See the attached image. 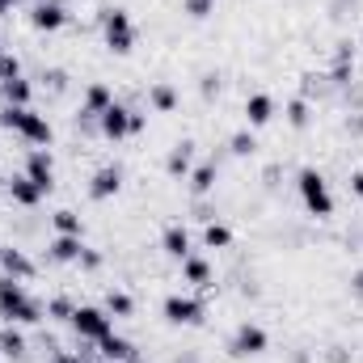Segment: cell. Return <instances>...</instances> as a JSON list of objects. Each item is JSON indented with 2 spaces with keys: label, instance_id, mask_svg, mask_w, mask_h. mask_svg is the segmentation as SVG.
Returning <instances> with one entry per match:
<instances>
[{
  "label": "cell",
  "instance_id": "d6a6232c",
  "mask_svg": "<svg viewBox=\"0 0 363 363\" xmlns=\"http://www.w3.org/2000/svg\"><path fill=\"white\" fill-rule=\"evenodd\" d=\"M43 85L51 93H64L68 89V72H64V68H43Z\"/></svg>",
  "mask_w": 363,
  "mask_h": 363
},
{
  "label": "cell",
  "instance_id": "484cf974",
  "mask_svg": "<svg viewBox=\"0 0 363 363\" xmlns=\"http://www.w3.org/2000/svg\"><path fill=\"white\" fill-rule=\"evenodd\" d=\"M101 308H106L114 321L135 317V300H131V291H123V287H110V291H106V300H101Z\"/></svg>",
  "mask_w": 363,
  "mask_h": 363
},
{
  "label": "cell",
  "instance_id": "5b68a950",
  "mask_svg": "<svg viewBox=\"0 0 363 363\" xmlns=\"http://www.w3.org/2000/svg\"><path fill=\"white\" fill-rule=\"evenodd\" d=\"M72 334L81 338V342H101V338H110L114 334V317L101 308V304H77V313H72Z\"/></svg>",
  "mask_w": 363,
  "mask_h": 363
},
{
  "label": "cell",
  "instance_id": "e575fe53",
  "mask_svg": "<svg viewBox=\"0 0 363 363\" xmlns=\"http://www.w3.org/2000/svg\"><path fill=\"white\" fill-rule=\"evenodd\" d=\"M182 9H186L194 21H203V17H211V13H216V0H182Z\"/></svg>",
  "mask_w": 363,
  "mask_h": 363
},
{
  "label": "cell",
  "instance_id": "d6986e66",
  "mask_svg": "<svg viewBox=\"0 0 363 363\" xmlns=\"http://www.w3.org/2000/svg\"><path fill=\"white\" fill-rule=\"evenodd\" d=\"M148 106H152L157 114H174V110L182 106L178 85H169V81H152V85H148Z\"/></svg>",
  "mask_w": 363,
  "mask_h": 363
},
{
  "label": "cell",
  "instance_id": "44dd1931",
  "mask_svg": "<svg viewBox=\"0 0 363 363\" xmlns=\"http://www.w3.org/2000/svg\"><path fill=\"white\" fill-rule=\"evenodd\" d=\"M81 250H85V241H81V237H51V241H47V258H51V262H60V267L77 262V258H81Z\"/></svg>",
  "mask_w": 363,
  "mask_h": 363
},
{
  "label": "cell",
  "instance_id": "7c38bea8",
  "mask_svg": "<svg viewBox=\"0 0 363 363\" xmlns=\"http://www.w3.org/2000/svg\"><path fill=\"white\" fill-rule=\"evenodd\" d=\"M161 254L165 258H174V262H182V258H190L194 254V237H190V228L186 224H165L161 228Z\"/></svg>",
  "mask_w": 363,
  "mask_h": 363
},
{
  "label": "cell",
  "instance_id": "52a82bcc",
  "mask_svg": "<svg viewBox=\"0 0 363 363\" xmlns=\"http://www.w3.org/2000/svg\"><path fill=\"white\" fill-rule=\"evenodd\" d=\"M267 347H271V334H267L258 321H241V325L233 330V338H228V355H233V359H258Z\"/></svg>",
  "mask_w": 363,
  "mask_h": 363
},
{
  "label": "cell",
  "instance_id": "4dcf8cb0",
  "mask_svg": "<svg viewBox=\"0 0 363 363\" xmlns=\"http://www.w3.org/2000/svg\"><path fill=\"white\" fill-rule=\"evenodd\" d=\"M72 313H77L72 296H51V300H47V317H51V321H64V325H68Z\"/></svg>",
  "mask_w": 363,
  "mask_h": 363
},
{
  "label": "cell",
  "instance_id": "e0dca14e",
  "mask_svg": "<svg viewBox=\"0 0 363 363\" xmlns=\"http://www.w3.org/2000/svg\"><path fill=\"white\" fill-rule=\"evenodd\" d=\"M190 169H194V140H178L169 152H165V174L174 182H186L190 178Z\"/></svg>",
  "mask_w": 363,
  "mask_h": 363
},
{
  "label": "cell",
  "instance_id": "ee69618b",
  "mask_svg": "<svg viewBox=\"0 0 363 363\" xmlns=\"http://www.w3.org/2000/svg\"><path fill=\"white\" fill-rule=\"evenodd\" d=\"M0 51H4V47H0Z\"/></svg>",
  "mask_w": 363,
  "mask_h": 363
},
{
  "label": "cell",
  "instance_id": "3957f363",
  "mask_svg": "<svg viewBox=\"0 0 363 363\" xmlns=\"http://www.w3.org/2000/svg\"><path fill=\"white\" fill-rule=\"evenodd\" d=\"M296 194H300V203H304V211H308L313 220H330V216H334V194H330V182H325L321 169L304 165V169L296 174Z\"/></svg>",
  "mask_w": 363,
  "mask_h": 363
},
{
  "label": "cell",
  "instance_id": "5bb4252c",
  "mask_svg": "<svg viewBox=\"0 0 363 363\" xmlns=\"http://www.w3.org/2000/svg\"><path fill=\"white\" fill-rule=\"evenodd\" d=\"M4 194H9V203H13V207H26V211H34V207L47 199V194L26 178V174H9V178H4Z\"/></svg>",
  "mask_w": 363,
  "mask_h": 363
},
{
  "label": "cell",
  "instance_id": "6da1fadb",
  "mask_svg": "<svg viewBox=\"0 0 363 363\" xmlns=\"http://www.w3.org/2000/svg\"><path fill=\"white\" fill-rule=\"evenodd\" d=\"M0 131L21 135L30 148H51V140H55L51 118L34 106H0Z\"/></svg>",
  "mask_w": 363,
  "mask_h": 363
},
{
  "label": "cell",
  "instance_id": "7bdbcfd3",
  "mask_svg": "<svg viewBox=\"0 0 363 363\" xmlns=\"http://www.w3.org/2000/svg\"><path fill=\"white\" fill-rule=\"evenodd\" d=\"M101 363H110V359H101Z\"/></svg>",
  "mask_w": 363,
  "mask_h": 363
},
{
  "label": "cell",
  "instance_id": "7a4b0ae2",
  "mask_svg": "<svg viewBox=\"0 0 363 363\" xmlns=\"http://www.w3.org/2000/svg\"><path fill=\"white\" fill-rule=\"evenodd\" d=\"M43 317H47V304L34 300L21 279L0 274V321H9V325H38Z\"/></svg>",
  "mask_w": 363,
  "mask_h": 363
},
{
  "label": "cell",
  "instance_id": "f35d334b",
  "mask_svg": "<svg viewBox=\"0 0 363 363\" xmlns=\"http://www.w3.org/2000/svg\"><path fill=\"white\" fill-rule=\"evenodd\" d=\"M351 291H355V296L363 300V267H359L355 274H351Z\"/></svg>",
  "mask_w": 363,
  "mask_h": 363
},
{
  "label": "cell",
  "instance_id": "ba28073f",
  "mask_svg": "<svg viewBox=\"0 0 363 363\" xmlns=\"http://www.w3.org/2000/svg\"><path fill=\"white\" fill-rule=\"evenodd\" d=\"M118 97H114V89L106 85V81H89L85 85V93H81V110H77V123H89L93 131H97V118L114 106Z\"/></svg>",
  "mask_w": 363,
  "mask_h": 363
},
{
  "label": "cell",
  "instance_id": "1f68e13d",
  "mask_svg": "<svg viewBox=\"0 0 363 363\" xmlns=\"http://www.w3.org/2000/svg\"><path fill=\"white\" fill-rule=\"evenodd\" d=\"M21 77V55L17 51H0V81H13Z\"/></svg>",
  "mask_w": 363,
  "mask_h": 363
},
{
  "label": "cell",
  "instance_id": "836d02e7",
  "mask_svg": "<svg viewBox=\"0 0 363 363\" xmlns=\"http://www.w3.org/2000/svg\"><path fill=\"white\" fill-rule=\"evenodd\" d=\"M101 262H106V254H101V250H93V245H85V250H81V258H77V267H81V271H101Z\"/></svg>",
  "mask_w": 363,
  "mask_h": 363
},
{
  "label": "cell",
  "instance_id": "74e56055",
  "mask_svg": "<svg viewBox=\"0 0 363 363\" xmlns=\"http://www.w3.org/2000/svg\"><path fill=\"white\" fill-rule=\"evenodd\" d=\"M347 190H351L355 199H363V169H351V178H347Z\"/></svg>",
  "mask_w": 363,
  "mask_h": 363
},
{
  "label": "cell",
  "instance_id": "d4e9b609",
  "mask_svg": "<svg viewBox=\"0 0 363 363\" xmlns=\"http://www.w3.org/2000/svg\"><path fill=\"white\" fill-rule=\"evenodd\" d=\"M51 228H55V237H85V216L72 207H60L51 216Z\"/></svg>",
  "mask_w": 363,
  "mask_h": 363
},
{
  "label": "cell",
  "instance_id": "f546056e",
  "mask_svg": "<svg viewBox=\"0 0 363 363\" xmlns=\"http://www.w3.org/2000/svg\"><path fill=\"white\" fill-rule=\"evenodd\" d=\"M228 152H233L237 161L254 157V152H258V135H254L250 127H245V131H233V135H228Z\"/></svg>",
  "mask_w": 363,
  "mask_h": 363
},
{
  "label": "cell",
  "instance_id": "4316f807",
  "mask_svg": "<svg viewBox=\"0 0 363 363\" xmlns=\"http://www.w3.org/2000/svg\"><path fill=\"white\" fill-rule=\"evenodd\" d=\"M93 355H97V347L77 338V347H72V351H68V347H51L47 363H93Z\"/></svg>",
  "mask_w": 363,
  "mask_h": 363
},
{
  "label": "cell",
  "instance_id": "ab89813d",
  "mask_svg": "<svg viewBox=\"0 0 363 363\" xmlns=\"http://www.w3.org/2000/svg\"><path fill=\"white\" fill-rule=\"evenodd\" d=\"M287 363H313V355H308V351H291V355H287Z\"/></svg>",
  "mask_w": 363,
  "mask_h": 363
},
{
  "label": "cell",
  "instance_id": "60d3db41",
  "mask_svg": "<svg viewBox=\"0 0 363 363\" xmlns=\"http://www.w3.org/2000/svg\"><path fill=\"white\" fill-rule=\"evenodd\" d=\"M17 4H21V0H0V17H9V13H13Z\"/></svg>",
  "mask_w": 363,
  "mask_h": 363
},
{
  "label": "cell",
  "instance_id": "7402d4cb",
  "mask_svg": "<svg viewBox=\"0 0 363 363\" xmlns=\"http://www.w3.org/2000/svg\"><path fill=\"white\" fill-rule=\"evenodd\" d=\"M26 351H30V338L21 334V325H0V355L4 359H26Z\"/></svg>",
  "mask_w": 363,
  "mask_h": 363
},
{
  "label": "cell",
  "instance_id": "8fae6325",
  "mask_svg": "<svg viewBox=\"0 0 363 363\" xmlns=\"http://www.w3.org/2000/svg\"><path fill=\"white\" fill-rule=\"evenodd\" d=\"M97 135L101 140H110V144H123V140H131V106H123V101H114L101 118H97Z\"/></svg>",
  "mask_w": 363,
  "mask_h": 363
},
{
  "label": "cell",
  "instance_id": "4fadbf2b",
  "mask_svg": "<svg viewBox=\"0 0 363 363\" xmlns=\"http://www.w3.org/2000/svg\"><path fill=\"white\" fill-rule=\"evenodd\" d=\"M182 283H190L194 291H216V271H211V262L203 258V254H190V258H182Z\"/></svg>",
  "mask_w": 363,
  "mask_h": 363
},
{
  "label": "cell",
  "instance_id": "8992f818",
  "mask_svg": "<svg viewBox=\"0 0 363 363\" xmlns=\"http://www.w3.org/2000/svg\"><path fill=\"white\" fill-rule=\"evenodd\" d=\"M161 317L169 325H203L207 321V300L203 296H186V291H169L161 300Z\"/></svg>",
  "mask_w": 363,
  "mask_h": 363
},
{
  "label": "cell",
  "instance_id": "9a60e30c",
  "mask_svg": "<svg viewBox=\"0 0 363 363\" xmlns=\"http://www.w3.org/2000/svg\"><path fill=\"white\" fill-rule=\"evenodd\" d=\"M89 199L93 203H106V199H114L118 190H123V165H101V169H93L89 178Z\"/></svg>",
  "mask_w": 363,
  "mask_h": 363
},
{
  "label": "cell",
  "instance_id": "8d00e7d4",
  "mask_svg": "<svg viewBox=\"0 0 363 363\" xmlns=\"http://www.w3.org/2000/svg\"><path fill=\"white\" fill-rule=\"evenodd\" d=\"M199 93H203L207 101H211V97H220V77H216V72H207V77L199 81Z\"/></svg>",
  "mask_w": 363,
  "mask_h": 363
},
{
  "label": "cell",
  "instance_id": "603a6c76",
  "mask_svg": "<svg viewBox=\"0 0 363 363\" xmlns=\"http://www.w3.org/2000/svg\"><path fill=\"white\" fill-rule=\"evenodd\" d=\"M186 182H190V194H211V190H216V182H220V161L211 157V161L194 165Z\"/></svg>",
  "mask_w": 363,
  "mask_h": 363
},
{
  "label": "cell",
  "instance_id": "f1b7e54d",
  "mask_svg": "<svg viewBox=\"0 0 363 363\" xmlns=\"http://www.w3.org/2000/svg\"><path fill=\"white\" fill-rule=\"evenodd\" d=\"M283 114H287V127H296V131H304V127L313 123V106H308V97H291Z\"/></svg>",
  "mask_w": 363,
  "mask_h": 363
},
{
  "label": "cell",
  "instance_id": "30bf717a",
  "mask_svg": "<svg viewBox=\"0 0 363 363\" xmlns=\"http://www.w3.org/2000/svg\"><path fill=\"white\" fill-rule=\"evenodd\" d=\"M21 174L34 182L43 194H51V190H55V152H51V148H30Z\"/></svg>",
  "mask_w": 363,
  "mask_h": 363
},
{
  "label": "cell",
  "instance_id": "cb8c5ba5",
  "mask_svg": "<svg viewBox=\"0 0 363 363\" xmlns=\"http://www.w3.org/2000/svg\"><path fill=\"white\" fill-rule=\"evenodd\" d=\"M97 355H101V359H110V363H131V359H135V347H131L123 334H110V338H101V342H97Z\"/></svg>",
  "mask_w": 363,
  "mask_h": 363
},
{
  "label": "cell",
  "instance_id": "83f0119b",
  "mask_svg": "<svg viewBox=\"0 0 363 363\" xmlns=\"http://www.w3.org/2000/svg\"><path fill=\"white\" fill-rule=\"evenodd\" d=\"M203 250H233V228L220 220H207L203 224Z\"/></svg>",
  "mask_w": 363,
  "mask_h": 363
},
{
  "label": "cell",
  "instance_id": "ac0fdd59",
  "mask_svg": "<svg viewBox=\"0 0 363 363\" xmlns=\"http://www.w3.org/2000/svg\"><path fill=\"white\" fill-rule=\"evenodd\" d=\"M271 118H274V97L271 93H250V97H245V127L258 131V127H267Z\"/></svg>",
  "mask_w": 363,
  "mask_h": 363
},
{
  "label": "cell",
  "instance_id": "b9f144b4",
  "mask_svg": "<svg viewBox=\"0 0 363 363\" xmlns=\"http://www.w3.org/2000/svg\"><path fill=\"white\" fill-rule=\"evenodd\" d=\"M131 363H140V359H131Z\"/></svg>",
  "mask_w": 363,
  "mask_h": 363
},
{
  "label": "cell",
  "instance_id": "2e32d148",
  "mask_svg": "<svg viewBox=\"0 0 363 363\" xmlns=\"http://www.w3.org/2000/svg\"><path fill=\"white\" fill-rule=\"evenodd\" d=\"M0 274H9V279H34L38 267H34V258L21 250V245H0Z\"/></svg>",
  "mask_w": 363,
  "mask_h": 363
},
{
  "label": "cell",
  "instance_id": "9c48e42d",
  "mask_svg": "<svg viewBox=\"0 0 363 363\" xmlns=\"http://www.w3.org/2000/svg\"><path fill=\"white\" fill-rule=\"evenodd\" d=\"M68 21H72V13L64 0H34V9H30V30H38V34H60Z\"/></svg>",
  "mask_w": 363,
  "mask_h": 363
},
{
  "label": "cell",
  "instance_id": "ffe728a7",
  "mask_svg": "<svg viewBox=\"0 0 363 363\" xmlns=\"http://www.w3.org/2000/svg\"><path fill=\"white\" fill-rule=\"evenodd\" d=\"M0 101H4V106H34V81H30V77L0 81Z\"/></svg>",
  "mask_w": 363,
  "mask_h": 363
},
{
  "label": "cell",
  "instance_id": "277c9868",
  "mask_svg": "<svg viewBox=\"0 0 363 363\" xmlns=\"http://www.w3.org/2000/svg\"><path fill=\"white\" fill-rule=\"evenodd\" d=\"M97 21H101V43H106V51H110V55H131V47H135V21H131V13L118 9V4H106V9L97 13Z\"/></svg>",
  "mask_w": 363,
  "mask_h": 363
},
{
  "label": "cell",
  "instance_id": "d590c367",
  "mask_svg": "<svg viewBox=\"0 0 363 363\" xmlns=\"http://www.w3.org/2000/svg\"><path fill=\"white\" fill-rule=\"evenodd\" d=\"M334 64H351V68H355V38H338V47H334Z\"/></svg>",
  "mask_w": 363,
  "mask_h": 363
}]
</instances>
